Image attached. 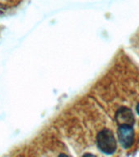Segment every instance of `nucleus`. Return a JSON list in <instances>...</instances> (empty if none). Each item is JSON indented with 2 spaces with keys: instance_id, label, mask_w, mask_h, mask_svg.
I'll list each match as a JSON object with an SVG mask.
<instances>
[{
  "instance_id": "obj_3",
  "label": "nucleus",
  "mask_w": 139,
  "mask_h": 157,
  "mask_svg": "<svg viewBox=\"0 0 139 157\" xmlns=\"http://www.w3.org/2000/svg\"><path fill=\"white\" fill-rule=\"evenodd\" d=\"M115 120L119 126H131L135 122L134 115L129 108L122 106L119 108L115 114Z\"/></svg>"
},
{
  "instance_id": "obj_4",
  "label": "nucleus",
  "mask_w": 139,
  "mask_h": 157,
  "mask_svg": "<svg viewBox=\"0 0 139 157\" xmlns=\"http://www.w3.org/2000/svg\"><path fill=\"white\" fill-rule=\"evenodd\" d=\"M82 157H97L96 155H94L93 154H92V153H86V154H84Z\"/></svg>"
},
{
  "instance_id": "obj_5",
  "label": "nucleus",
  "mask_w": 139,
  "mask_h": 157,
  "mask_svg": "<svg viewBox=\"0 0 139 157\" xmlns=\"http://www.w3.org/2000/svg\"><path fill=\"white\" fill-rule=\"evenodd\" d=\"M58 157H69V156L66 154H65V153H61V154L58 155Z\"/></svg>"
},
{
  "instance_id": "obj_1",
  "label": "nucleus",
  "mask_w": 139,
  "mask_h": 157,
  "mask_svg": "<svg viewBox=\"0 0 139 157\" xmlns=\"http://www.w3.org/2000/svg\"><path fill=\"white\" fill-rule=\"evenodd\" d=\"M97 144L98 149L106 155L114 154L117 149V142L112 131L108 128H103L98 133Z\"/></svg>"
},
{
  "instance_id": "obj_6",
  "label": "nucleus",
  "mask_w": 139,
  "mask_h": 157,
  "mask_svg": "<svg viewBox=\"0 0 139 157\" xmlns=\"http://www.w3.org/2000/svg\"><path fill=\"white\" fill-rule=\"evenodd\" d=\"M136 111H137V113L139 115V103L137 105V106H136Z\"/></svg>"
},
{
  "instance_id": "obj_2",
  "label": "nucleus",
  "mask_w": 139,
  "mask_h": 157,
  "mask_svg": "<svg viewBox=\"0 0 139 157\" xmlns=\"http://www.w3.org/2000/svg\"><path fill=\"white\" fill-rule=\"evenodd\" d=\"M118 139L125 149L132 147L134 142V130L131 126H119L117 129Z\"/></svg>"
}]
</instances>
